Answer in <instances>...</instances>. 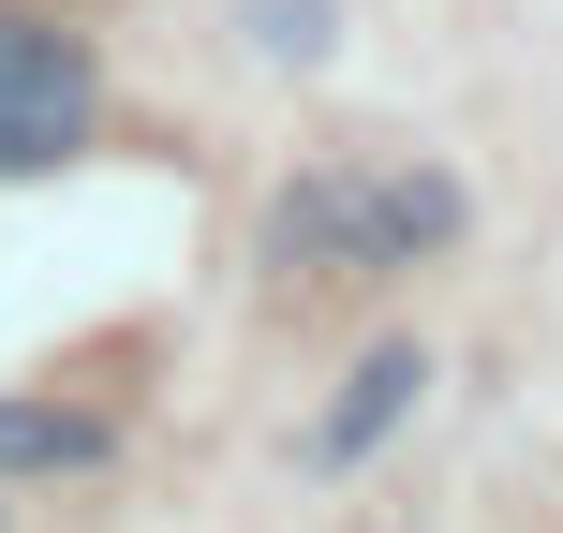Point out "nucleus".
Returning <instances> with one entry per match:
<instances>
[{"mask_svg": "<svg viewBox=\"0 0 563 533\" xmlns=\"http://www.w3.org/2000/svg\"><path fill=\"white\" fill-rule=\"evenodd\" d=\"M75 148H89V59H75V30H45V15L0 0V178H45V164H75Z\"/></svg>", "mask_w": 563, "mask_h": 533, "instance_id": "f03ea898", "label": "nucleus"}, {"mask_svg": "<svg viewBox=\"0 0 563 533\" xmlns=\"http://www.w3.org/2000/svg\"><path fill=\"white\" fill-rule=\"evenodd\" d=\"M430 237H460V193H445L430 164L297 178V193L267 208V253H282V267H400V253H430Z\"/></svg>", "mask_w": 563, "mask_h": 533, "instance_id": "f257e3e1", "label": "nucleus"}, {"mask_svg": "<svg viewBox=\"0 0 563 533\" xmlns=\"http://www.w3.org/2000/svg\"><path fill=\"white\" fill-rule=\"evenodd\" d=\"M253 30H267L282 59H327V0H253Z\"/></svg>", "mask_w": 563, "mask_h": 533, "instance_id": "39448f33", "label": "nucleus"}, {"mask_svg": "<svg viewBox=\"0 0 563 533\" xmlns=\"http://www.w3.org/2000/svg\"><path fill=\"white\" fill-rule=\"evenodd\" d=\"M416 386H430V356H416V341H371V356H356V386H341V400H327V430H311V459H371L400 415H416Z\"/></svg>", "mask_w": 563, "mask_h": 533, "instance_id": "7ed1b4c3", "label": "nucleus"}, {"mask_svg": "<svg viewBox=\"0 0 563 533\" xmlns=\"http://www.w3.org/2000/svg\"><path fill=\"white\" fill-rule=\"evenodd\" d=\"M104 430L89 415H45V400H0V475H89Z\"/></svg>", "mask_w": 563, "mask_h": 533, "instance_id": "20e7f679", "label": "nucleus"}]
</instances>
